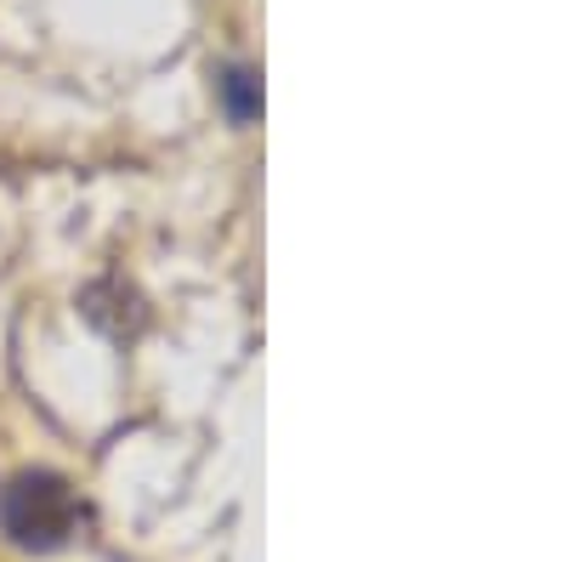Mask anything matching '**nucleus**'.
I'll return each instance as SVG.
<instances>
[{"label": "nucleus", "mask_w": 567, "mask_h": 562, "mask_svg": "<svg viewBox=\"0 0 567 562\" xmlns=\"http://www.w3.org/2000/svg\"><path fill=\"white\" fill-rule=\"evenodd\" d=\"M0 523H7V534L29 551H58L80 529V500L52 472H23L7 494H0Z\"/></svg>", "instance_id": "1"}]
</instances>
